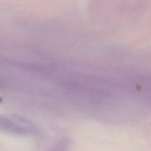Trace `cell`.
<instances>
[{
	"mask_svg": "<svg viewBox=\"0 0 151 151\" xmlns=\"http://www.w3.org/2000/svg\"><path fill=\"white\" fill-rule=\"evenodd\" d=\"M0 131L12 134H35L37 128L33 122L23 117H7L0 115Z\"/></svg>",
	"mask_w": 151,
	"mask_h": 151,
	"instance_id": "6da1fadb",
	"label": "cell"
},
{
	"mask_svg": "<svg viewBox=\"0 0 151 151\" xmlns=\"http://www.w3.org/2000/svg\"><path fill=\"white\" fill-rule=\"evenodd\" d=\"M67 147V144L65 142H62L59 143L52 150V151H64L65 148Z\"/></svg>",
	"mask_w": 151,
	"mask_h": 151,
	"instance_id": "7a4b0ae2",
	"label": "cell"
}]
</instances>
